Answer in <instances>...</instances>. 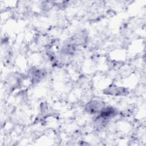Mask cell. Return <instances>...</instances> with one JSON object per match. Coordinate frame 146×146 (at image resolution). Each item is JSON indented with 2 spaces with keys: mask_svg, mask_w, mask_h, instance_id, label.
I'll use <instances>...</instances> for the list:
<instances>
[{
  "mask_svg": "<svg viewBox=\"0 0 146 146\" xmlns=\"http://www.w3.org/2000/svg\"><path fill=\"white\" fill-rule=\"evenodd\" d=\"M63 53L66 54H74L75 51V47L74 44H68L63 47L62 50Z\"/></svg>",
  "mask_w": 146,
  "mask_h": 146,
  "instance_id": "obj_4",
  "label": "cell"
},
{
  "mask_svg": "<svg viewBox=\"0 0 146 146\" xmlns=\"http://www.w3.org/2000/svg\"><path fill=\"white\" fill-rule=\"evenodd\" d=\"M127 90L125 88L116 86H110L104 90V94L112 96H121L125 94Z\"/></svg>",
  "mask_w": 146,
  "mask_h": 146,
  "instance_id": "obj_2",
  "label": "cell"
},
{
  "mask_svg": "<svg viewBox=\"0 0 146 146\" xmlns=\"http://www.w3.org/2000/svg\"><path fill=\"white\" fill-rule=\"evenodd\" d=\"M116 113L117 111L114 108H112L111 107H104L99 112V114L98 116L102 117L105 120H108L109 119L114 116L115 115H116Z\"/></svg>",
  "mask_w": 146,
  "mask_h": 146,
  "instance_id": "obj_3",
  "label": "cell"
},
{
  "mask_svg": "<svg viewBox=\"0 0 146 146\" xmlns=\"http://www.w3.org/2000/svg\"><path fill=\"white\" fill-rule=\"evenodd\" d=\"M104 107V103L99 100H91L86 106V110L90 113H99V112Z\"/></svg>",
  "mask_w": 146,
  "mask_h": 146,
  "instance_id": "obj_1",
  "label": "cell"
}]
</instances>
